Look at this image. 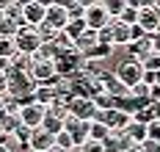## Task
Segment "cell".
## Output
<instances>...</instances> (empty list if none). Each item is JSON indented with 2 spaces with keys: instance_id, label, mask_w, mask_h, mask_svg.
I'll return each mask as SVG.
<instances>
[{
  "instance_id": "obj_1",
  "label": "cell",
  "mask_w": 160,
  "mask_h": 152,
  "mask_svg": "<svg viewBox=\"0 0 160 152\" xmlns=\"http://www.w3.org/2000/svg\"><path fill=\"white\" fill-rule=\"evenodd\" d=\"M111 72H113V75H116L124 86H127V89H132L135 83H144V67H141L135 58H130V55H122V58H119V64H116Z\"/></svg>"
},
{
  "instance_id": "obj_2",
  "label": "cell",
  "mask_w": 160,
  "mask_h": 152,
  "mask_svg": "<svg viewBox=\"0 0 160 152\" xmlns=\"http://www.w3.org/2000/svg\"><path fill=\"white\" fill-rule=\"evenodd\" d=\"M83 53H78L75 47L72 50H58L55 53V61H52V67H55V75L58 78H72V75H78L80 67H83Z\"/></svg>"
},
{
  "instance_id": "obj_3",
  "label": "cell",
  "mask_w": 160,
  "mask_h": 152,
  "mask_svg": "<svg viewBox=\"0 0 160 152\" xmlns=\"http://www.w3.org/2000/svg\"><path fill=\"white\" fill-rule=\"evenodd\" d=\"M39 44H42V39H39V31L33 28V25H19L14 33V47L17 53H22V55H33V53L39 50Z\"/></svg>"
},
{
  "instance_id": "obj_4",
  "label": "cell",
  "mask_w": 160,
  "mask_h": 152,
  "mask_svg": "<svg viewBox=\"0 0 160 152\" xmlns=\"http://www.w3.org/2000/svg\"><path fill=\"white\" fill-rule=\"evenodd\" d=\"M83 22H86V28L88 31H102V28H108V14H105V3L102 0H94V3H86V11H83Z\"/></svg>"
},
{
  "instance_id": "obj_5",
  "label": "cell",
  "mask_w": 160,
  "mask_h": 152,
  "mask_svg": "<svg viewBox=\"0 0 160 152\" xmlns=\"http://www.w3.org/2000/svg\"><path fill=\"white\" fill-rule=\"evenodd\" d=\"M146 36H152L158 31L160 25V11L155 8V3L152 0H141V6H138V22H135Z\"/></svg>"
},
{
  "instance_id": "obj_6",
  "label": "cell",
  "mask_w": 160,
  "mask_h": 152,
  "mask_svg": "<svg viewBox=\"0 0 160 152\" xmlns=\"http://www.w3.org/2000/svg\"><path fill=\"white\" fill-rule=\"evenodd\" d=\"M99 83H102V89H105V94H108L111 100H116V102H119V100H124V97H130V89L122 83L116 75H113L111 69L99 75Z\"/></svg>"
},
{
  "instance_id": "obj_7",
  "label": "cell",
  "mask_w": 160,
  "mask_h": 152,
  "mask_svg": "<svg viewBox=\"0 0 160 152\" xmlns=\"http://www.w3.org/2000/svg\"><path fill=\"white\" fill-rule=\"evenodd\" d=\"M61 130L69 133V138H72L75 147H83V144L88 141V122H80V119H75V116H66Z\"/></svg>"
},
{
  "instance_id": "obj_8",
  "label": "cell",
  "mask_w": 160,
  "mask_h": 152,
  "mask_svg": "<svg viewBox=\"0 0 160 152\" xmlns=\"http://www.w3.org/2000/svg\"><path fill=\"white\" fill-rule=\"evenodd\" d=\"M44 8H47L44 0H25V3H22V22L39 28V25L44 22Z\"/></svg>"
},
{
  "instance_id": "obj_9",
  "label": "cell",
  "mask_w": 160,
  "mask_h": 152,
  "mask_svg": "<svg viewBox=\"0 0 160 152\" xmlns=\"http://www.w3.org/2000/svg\"><path fill=\"white\" fill-rule=\"evenodd\" d=\"M44 114H47V108H42V105H36V102H28V105L19 108V124L28 127V130H36V127L42 124Z\"/></svg>"
},
{
  "instance_id": "obj_10",
  "label": "cell",
  "mask_w": 160,
  "mask_h": 152,
  "mask_svg": "<svg viewBox=\"0 0 160 152\" xmlns=\"http://www.w3.org/2000/svg\"><path fill=\"white\" fill-rule=\"evenodd\" d=\"M66 108H69V116L80 119V122H91V119H94V114H97L94 102L88 100V97H72Z\"/></svg>"
},
{
  "instance_id": "obj_11",
  "label": "cell",
  "mask_w": 160,
  "mask_h": 152,
  "mask_svg": "<svg viewBox=\"0 0 160 152\" xmlns=\"http://www.w3.org/2000/svg\"><path fill=\"white\" fill-rule=\"evenodd\" d=\"M44 22H47L50 28H55V31H64L66 22H69L64 3H47V8H44Z\"/></svg>"
},
{
  "instance_id": "obj_12",
  "label": "cell",
  "mask_w": 160,
  "mask_h": 152,
  "mask_svg": "<svg viewBox=\"0 0 160 152\" xmlns=\"http://www.w3.org/2000/svg\"><path fill=\"white\" fill-rule=\"evenodd\" d=\"M108 33H111V47L113 50H124V47L130 44V28L122 25L119 19L108 22Z\"/></svg>"
},
{
  "instance_id": "obj_13",
  "label": "cell",
  "mask_w": 160,
  "mask_h": 152,
  "mask_svg": "<svg viewBox=\"0 0 160 152\" xmlns=\"http://www.w3.org/2000/svg\"><path fill=\"white\" fill-rule=\"evenodd\" d=\"M25 144H28V149H31V152H47L50 147H52V135L44 133L42 127H36V130L28 133V141H25Z\"/></svg>"
},
{
  "instance_id": "obj_14",
  "label": "cell",
  "mask_w": 160,
  "mask_h": 152,
  "mask_svg": "<svg viewBox=\"0 0 160 152\" xmlns=\"http://www.w3.org/2000/svg\"><path fill=\"white\" fill-rule=\"evenodd\" d=\"M149 53H152V36H144V39H138V42H132V44H127V47H124V55L135 58L138 64L144 61Z\"/></svg>"
},
{
  "instance_id": "obj_15",
  "label": "cell",
  "mask_w": 160,
  "mask_h": 152,
  "mask_svg": "<svg viewBox=\"0 0 160 152\" xmlns=\"http://www.w3.org/2000/svg\"><path fill=\"white\" fill-rule=\"evenodd\" d=\"M132 122H141V124H149V122H155L158 119V105H152V102H141L132 114H130Z\"/></svg>"
},
{
  "instance_id": "obj_16",
  "label": "cell",
  "mask_w": 160,
  "mask_h": 152,
  "mask_svg": "<svg viewBox=\"0 0 160 152\" xmlns=\"http://www.w3.org/2000/svg\"><path fill=\"white\" fill-rule=\"evenodd\" d=\"M122 133H124V138H127L130 144H144V141H146V124H141V122H132V119H130L127 127H124Z\"/></svg>"
},
{
  "instance_id": "obj_17",
  "label": "cell",
  "mask_w": 160,
  "mask_h": 152,
  "mask_svg": "<svg viewBox=\"0 0 160 152\" xmlns=\"http://www.w3.org/2000/svg\"><path fill=\"white\" fill-rule=\"evenodd\" d=\"M0 11H3L6 19L22 22V3H19V0H0Z\"/></svg>"
},
{
  "instance_id": "obj_18",
  "label": "cell",
  "mask_w": 160,
  "mask_h": 152,
  "mask_svg": "<svg viewBox=\"0 0 160 152\" xmlns=\"http://www.w3.org/2000/svg\"><path fill=\"white\" fill-rule=\"evenodd\" d=\"M138 6H141V0H124V11H122V17H119V22L122 25H135L138 22Z\"/></svg>"
},
{
  "instance_id": "obj_19",
  "label": "cell",
  "mask_w": 160,
  "mask_h": 152,
  "mask_svg": "<svg viewBox=\"0 0 160 152\" xmlns=\"http://www.w3.org/2000/svg\"><path fill=\"white\" fill-rule=\"evenodd\" d=\"M31 55H22V53H14L11 58H8V69H14V72H31Z\"/></svg>"
},
{
  "instance_id": "obj_20",
  "label": "cell",
  "mask_w": 160,
  "mask_h": 152,
  "mask_svg": "<svg viewBox=\"0 0 160 152\" xmlns=\"http://www.w3.org/2000/svg\"><path fill=\"white\" fill-rule=\"evenodd\" d=\"M19 130V116H11L6 111H0V135H8Z\"/></svg>"
},
{
  "instance_id": "obj_21",
  "label": "cell",
  "mask_w": 160,
  "mask_h": 152,
  "mask_svg": "<svg viewBox=\"0 0 160 152\" xmlns=\"http://www.w3.org/2000/svg\"><path fill=\"white\" fill-rule=\"evenodd\" d=\"M55 47H52V44H39V50L33 53L31 55V61L33 64H42V61H55Z\"/></svg>"
},
{
  "instance_id": "obj_22",
  "label": "cell",
  "mask_w": 160,
  "mask_h": 152,
  "mask_svg": "<svg viewBox=\"0 0 160 152\" xmlns=\"http://www.w3.org/2000/svg\"><path fill=\"white\" fill-rule=\"evenodd\" d=\"M0 147L6 152H19V147H25V141L17 133H8V135H0Z\"/></svg>"
},
{
  "instance_id": "obj_23",
  "label": "cell",
  "mask_w": 160,
  "mask_h": 152,
  "mask_svg": "<svg viewBox=\"0 0 160 152\" xmlns=\"http://www.w3.org/2000/svg\"><path fill=\"white\" fill-rule=\"evenodd\" d=\"M108 138V127L105 124H99V122H88V141H105Z\"/></svg>"
},
{
  "instance_id": "obj_24",
  "label": "cell",
  "mask_w": 160,
  "mask_h": 152,
  "mask_svg": "<svg viewBox=\"0 0 160 152\" xmlns=\"http://www.w3.org/2000/svg\"><path fill=\"white\" fill-rule=\"evenodd\" d=\"M122 11H124V0H108V3H105V14H108L111 22L122 17Z\"/></svg>"
},
{
  "instance_id": "obj_25",
  "label": "cell",
  "mask_w": 160,
  "mask_h": 152,
  "mask_svg": "<svg viewBox=\"0 0 160 152\" xmlns=\"http://www.w3.org/2000/svg\"><path fill=\"white\" fill-rule=\"evenodd\" d=\"M83 31H86V22H83V19H69V22H66V28H64V33L69 36L72 42H75Z\"/></svg>"
},
{
  "instance_id": "obj_26",
  "label": "cell",
  "mask_w": 160,
  "mask_h": 152,
  "mask_svg": "<svg viewBox=\"0 0 160 152\" xmlns=\"http://www.w3.org/2000/svg\"><path fill=\"white\" fill-rule=\"evenodd\" d=\"M64 8H66V17H69V19H83L86 3H80V0H72V3H64Z\"/></svg>"
},
{
  "instance_id": "obj_27",
  "label": "cell",
  "mask_w": 160,
  "mask_h": 152,
  "mask_svg": "<svg viewBox=\"0 0 160 152\" xmlns=\"http://www.w3.org/2000/svg\"><path fill=\"white\" fill-rule=\"evenodd\" d=\"M141 67H144V72H160V53H149L144 61H141Z\"/></svg>"
},
{
  "instance_id": "obj_28",
  "label": "cell",
  "mask_w": 160,
  "mask_h": 152,
  "mask_svg": "<svg viewBox=\"0 0 160 152\" xmlns=\"http://www.w3.org/2000/svg\"><path fill=\"white\" fill-rule=\"evenodd\" d=\"M17 53V47H14V39H6V36H0V58H11Z\"/></svg>"
},
{
  "instance_id": "obj_29",
  "label": "cell",
  "mask_w": 160,
  "mask_h": 152,
  "mask_svg": "<svg viewBox=\"0 0 160 152\" xmlns=\"http://www.w3.org/2000/svg\"><path fill=\"white\" fill-rule=\"evenodd\" d=\"M146 141L160 144V119H155V122H149V124H146Z\"/></svg>"
},
{
  "instance_id": "obj_30",
  "label": "cell",
  "mask_w": 160,
  "mask_h": 152,
  "mask_svg": "<svg viewBox=\"0 0 160 152\" xmlns=\"http://www.w3.org/2000/svg\"><path fill=\"white\" fill-rule=\"evenodd\" d=\"M80 152H105V147L99 144V141H86L83 147H78Z\"/></svg>"
},
{
  "instance_id": "obj_31",
  "label": "cell",
  "mask_w": 160,
  "mask_h": 152,
  "mask_svg": "<svg viewBox=\"0 0 160 152\" xmlns=\"http://www.w3.org/2000/svg\"><path fill=\"white\" fill-rule=\"evenodd\" d=\"M144 31H141V28H138V25H130V44H132V42H138V39H144Z\"/></svg>"
},
{
  "instance_id": "obj_32",
  "label": "cell",
  "mask_w": 160,
  "mask_h": 152,
  "mask_svg": "<svg viewBox=\"0 0 160 152\" xmlns=\"http://www.w3.org/2000/svg\"><path fill=\"white\" fill-rule=\"evenodd\" d=\"M3 94H8V75L6 72H0V97Z\"/></svg>"
},
{
  "instance_id": "obj_33",
  "label": "cell",
  "mask_w": 160,
  "mask_h": 152,
  "mask_svg": "<svg viewBox=\"0 0 160 152\" xmlns=\"http://www.w3.org/2000/svg\"><path fill=\"white\" fill-rule=\"evenodd\" d=\"M141 147H144V152H160V144H155V141H144Z\"/></svg>"
},
{
  "instance_id": "obj_34",
  "label": "cell",
  "mask_w": 160,
  "mask_h": 152,
  "mask_svg": "<svg viewBox=\"0 0 160 152\" xmlns=\"http://www.w3.org/2000/svg\"><path fill=\"white\" fill-rule=\"evenodd\" d=\"M152 53H160V36H152Z\"/></svg>"
},
{
  "instance_id": "obj_35",
  "label": "cell",
  "mask_w": 160,
  "mask_h": 152,
  "mask_svg": "<svg viewBox=\"0 0 160 152\" xmlns=\"http://www.w3.org/2000/svg\"><path fill=\"white\" fill-rule=\"evenodd\" d=\"M124 152H144V147H141V144H130Z\"/></svg>"
},
{
  "instance_id": "obj_36",
  "label": "cell",
  "mask_w": 160,
  "mask_h": 152,
  "mask_svg": "<svg viewBox=\"0 0 160 152\" xmlns=\"http://www.w3.org/2000/svg\"><path fill=\"white\" fill-rule=\"evenodd\" d=\"M0 72H8V61L6 58H0Z\"/></svg>"
},
{
  "instance_id": "obj_37",
  "label": "cell",
  "mask_w": 160,
  "mask_h": 152,
  "mask_svg": "<svg viewBox=\"0 0 160 152\" xmlns=\"http://www.w3.org/2000/svg\"><path fill=\"white\" fill-rule=\"evenodd\" d=\"M155 83H158V86H160V72H155Z\"/></svg>"
},
{
  "instance_id": "obj_38",
  "label": "cell",
  "mask_w": 160,
  "mask_h": 152,
  "mask_svg": "<svg viewBox=\"0 0 160 152\" xmlns=\"http://www.w3.org/2000/svg\"><path fill=\"white\" fill-rule=\"evenodd\" d=\"M47 152H61V149H58V147H50V149Z\"/></svg>"
},
{
  "instance_id": "obj_39",
  "label": "cell",
  "mask_w": 160,
  "mask_h": 152,
  "mask_svg": "<svg viewBox=\"0 0 160 152\" xmlns=\"http://www.w3.org/2000/svg\"><path fill=\"white\" fill-rule=\"evenodd\" d=\"M0 111H3V97H0Z\"/></svg>"
},
{
  "instance_id": "obj_40",
  "label": "cell",
  "mask_w": 160,
  "mask_h": 152,
  "mask_svg": "<svg viewBox=\"0 0 160 152\" xmlns=\"http://www.w3.org/2000/svg\"><path fill=\"white\" fill-rule=\"evenodd\" d=\"M158 119H160V105H158Z\"/></svg>"
},
{
  "instance_id": "obj_41",
  "label": "cell",
  "mask_w": 160,
  "mask_h": 152,
  "mask_svg": "<svg viewBox=\"0 0 160 152\" xmlns=\"http://www.w3.org/2000/svg\"><path fill=\"white\" fill-rule=\"evenodd\" d=\"M0 22H3V11H0Z\"/></svg>"
},
{
  "instance_id": "obj_42",
  "label": "cell",
  "mask_w": 160,
  "mask_h": 152,
  "mask_svg": "<svg viewBox=\"0 0 160 152\" xmlns=\"http://www.w3.org/2000/svg\"><path fill=\"white\" fill-rule=\"evenodd\" d=\"M72 152H80V149H78V147H75V149H72Z\"/></svg>"
}]
</instances>
